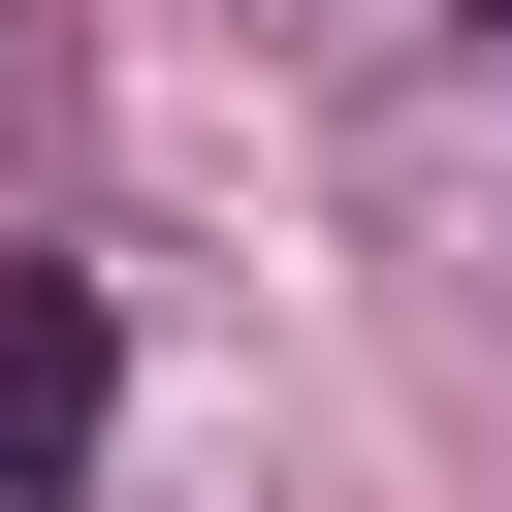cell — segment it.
Masks as SVG:
<instances>
[{"label": "cell", "instance_id": "1", "mask_svg": "<svg viewBox=\"0 0 512 512\" xmlns=\"http://www.w3.org/2000/svg\"><path fill=\"white\" fill-rule=\"evenodd\" d=\"M96 416H128V288L96 256H0V512H64Z\"/></svg>", "mask_w": 512, "mask_h": 512}]
</instances>
